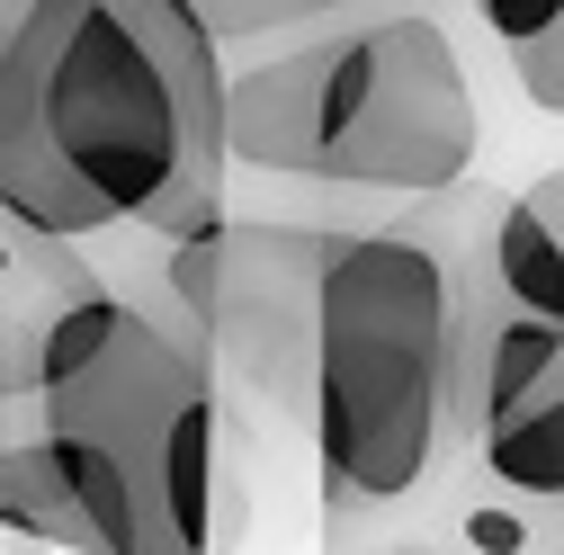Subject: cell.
<instances>
[{"instance_id": "2", "label": "cell", "mask_w": 564, "mask_h": 555, "mask_svg": "<svg viewBox=\"0 0 564 555\" xmlns=\"http://www.w3.org/2000/svg\"><path fill=\"white\" fill-rule=\"evenodd\" d=\"M251 475L225 377L117 278L45 331L36 431L0 457V529L54 555H234Z\"/></svg>"}, {"instance_id": "8", "label": "cell", "mask_w": 564, "mask_h": 555, "mask_svg": "<svg viewBox=\"0 0 564 555\" xmlns=\"http://www.w3.org/2000/svg\"><path fill=\"white\" fill-rule=\"evenodd\" d=\"M538 117H564V0H475Z\"/></svg>"}, {"instance_id": "6", "label": "cell", "mask_w": 564, "mask_h": 555, "mask_svg": "<svg viewBox=\"0 0 564 555\" xmlns=\"http://www.w3.org/2000/svg\"><path fill=\"white\" fill-rule=\"evenodd\" d=\"M492 483L564 502V323L492 296L484 331V394H475V457Z\"/></svg>"}, {"instance_id": "9", "label": "cell", "mask_w": 564, "mask_h": 555, "mask_svg": "<svg viewBox=\"0 0 564 555\" xmlns=\"http://www.w3.org/2000/svg\"><path fill=\"white\" fill-rule=\"evenodd\" d=\"M188 10L225 45H269V36H314L349 10H377V0H188Z\"/></svg>"}, {"instance_id": "11", "label": "cell", "mask_w": 564, "mask_h": 555, "mask_svg": "<svg viewBox=\"0 0 564 555\" xmlns=\"http://www.w3.org/2000/svg\"><path fill=\"white\" fill-rule=\"evenodd\" d=\"M520 206L546 225V242H555V269H564V171H538V179L520 188Z\"/></svg>"}, {"instance_id": "12", "label": "cell", "mask_w": 564, "mask_h": 555, "mask_svg": "<svg viewBox=\"0 0 564 555\" xmlns=\"http://www.w3.org/2000/svg\"><path fill=\"white\" fill-rule=\"evenodd\" d=\"M538 555H564V502H546V546Z\"/></svg>"}, {"instance_id": "5", "label": "cell", "mask_w": 564, "mask_h": 555, "mask_svg": "<svg viewBox=\"0 0 564 555\" xmlns=\"http://www.w3.org/2000/svg\"><path fill=\"white\" fill-rule=\"evenodd\" d=\"M162 269L153 287H134L188 350L234 377L251 403H278L305 431L314 412V314H323V269L340 233L305 225H216L188 242H153Z\"/></svg>"}, {"instance_id": "7", "label": "cell", "mask_w": 564, "mask_h": 555, "mask_svg": "<svg viewBox=\"0 0 564 555\" xmlns=\"http://www.w3.org/2000/svg\"><path fill=\"white\" fill-rule=\"evenodd\" d=\"M99 287V269L82 260V242H54L36 225H19L0 206V457L36 431V394H45V331L63 305H82Z\"/></svg>"}, {"instance_id": "3", "label": "cell", "mask_w": 564, "mask_h": 555, "mask_svg": "<svg viewBox=\"0 0 564 555\" xmlns=\"http://www.w3.org/2000/svg\"><path fill=\"white\" fill-rule=\"evenodd\" d=\"M492 269L457 251V225L403 216L340 233L314 314V493L323 555H349L421 520L475 457Z\"/></svg>"}, {"instance_id": "1", "label": "cell", "mask_w": 564, "mask_h": 555, "mask_svg": "<svg viewBox=\"0 0 564 555\" xmlns=\"http://www.w3.org/2000/svg\"><path fill=\"white\" fill-rule=\"evenodd\" d=\"M234 73L188 0H0V206L54 242L225 225Z\"/></svg>"}, {"instance_id": "4", "label": "cell", "mask_w": 564, "mask_h": 555, "mask_svg": "<svg viewBox=\"0 0 564 555\" xmlns=\"http://www.w3.org/2000/svg\"><path fill=\"white\" fill-rule=\"evenodd\" d=\"M484 153L466 54L431 10H349L234 73V171L448 197Z\"/></svg>"}, {"instance_id": "10", "label": "cell", "mask_w": 564, "mask_h": 555, "mask_svg": "<svg viewBox=\"0 0 564 555\" xmlns=\"http://www.w3.org/2000/svg\"><path fill=\"white\" fill-rule=\"evenodd\" d=\"M349 555H484V546L457 529L448 502H431L421 520H403V529H386V537H368V546H349Z\"/></svg>"}]
</instances>
